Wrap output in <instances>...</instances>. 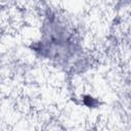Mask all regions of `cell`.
<instances>
[{
  "mask_svg": "<svg viewBox=\"0 0 131 131\" xmlns=\"http://www.w3.org/2000/svg\"><path fill=\"white\" fill-rule=\"evenodd\" d=\"M83 103L88 107H94L97 105V100L91 95H85L83 98Z\"/></svg>",
  "mask_w": 131,
  "mask_h": 131,
  "instance_id": "1",
  "label": "cell"
}]
</instances>
